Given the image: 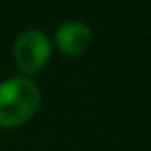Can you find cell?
<instances>
[{
    "instance_id": "3",
    "label": "cell",
    "mask_w": 151,
    "mask_h": 151,
    "mask_svg": "<svg viewBox=\"0 0 151 151\" xmlns=\"http://www.w3.org/2000/svg\"><path fill=\"white\" fill-rule=\"evenodd\" d=\"M54 40H56V48L64 56L77 58V56H83L89 50V46L93 42V33L81 21H66L56 29Z\"/></svg>"
},
{
    "instance_id": "1",
    "label": "cell",
    "mask_w": 151,
    "mask_h": 151,
    "mask_svg": "<svg viewBox=\"0 0 151 151\" xmlns=\"http://www.w3.org/2000/svg\"><path fill=\"white\" fill-rule=\"evenodd\" d=\"M42 104V91L29 77H11L0 83V126L15 128L29 122Z\"/></svg>"
},
{
    "instance_id": "2",
    "label": "cell",
    "mask_w": 151,
    "mask_h": 151,
    "mask_svg": "<svg viewBox=\"0 0 151 151\" xmlns=\"http://www.w3.org/2000/svg\"><path fill=\"white\" fill-rule=\"evenodd\" d=\"M52 54V44L50 37L42 31V29H27L23 31L13 46V58L19 66V70L25 75H33L40 73Z\"/></svg>"
}]
</instances>
